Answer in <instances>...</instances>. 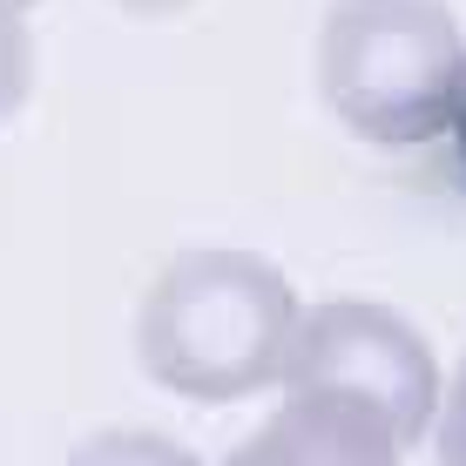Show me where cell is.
Segmentation results:
<instances>
[{"mask_svg": "<svg viewBox=\"0 0 466 466\" xmlns=\"http://www.w3.org/2000/svg\"><path fill=\"white\" fill-rule=\"evenodd\" d=\"M298 291L270 257L203 244L169 257L136 304V359L189 406L278 392L298 339Z\"/></svg>", "mask_w": 466, "mask_h": 466, "instance_id": "obj_1", "label": "cell"}, {"mask_svg": "<svg viewBox=\"0 0 466 466\" xmlns=\"http://www.w3.org/2000/svg\"><path fill=\"white\" fill-rule=\"evenodd\" d=\"M466 88V27L446 0H331L318 21V95L345 136L426 149Z\"/></svg>", "mask_w": 466, "mask_h": 466, "instance_id": "obj_2", "label": "cell"}, {"mask_svg": "<svg viewBox=\"0 0 466 466\" xmlns=\"http://www.w3.org/2000/svg\"><path fill=\"white\" fill-rule=\"evenodd\" d=\"M440 351L406 311L379 298H325L298 311V339L284 385H331V392H359L365 406L385 412L399 446L426 440L432 406H440ZM278 385V392H284Z\"/></svg>", "mask_w": 466, "mask_h": 466, "instance_id": "obj_3", "label": "cell"}, {"mask_svg": "<svg viewBox=\"0 0 466 466\" xmlns=\"http://www.w3.org/2000/svg\"><path fill=\"white\" fill-rule=\"evenodd\" d=\"M399 432L379 406L331 385H284L278 412L230 446L223 466H399Z\"/></svg>", "mask_w": 466, "mask_h": 466, "instance_id": "obj_4", "label": "cell"}, {"mask_svg": "<svg viewBox=\"0 0 466 466\" xmlns=\"http://www.w3.org/2000/svg\"><path fill=\"white\" fill-rule=\"evenodd\" d=\"M68 466H210V460H197L183 440L149 426H102L68 453Z\"/></svg>", "mask_w": 466, "mask_h": 466, "instance_id": "obj_5", "label": "cell"}, {"mask_svg": "<svg viewBox=\"0 0 466 466\" xmlns=\"http://www.w3.org/2000/svg\"><path fill=\"white\" fill-rule=\"evenodd\" d=\"M27 95H35V27H27V7L0 0V122L21 116Z\"/></svg>", "mask_w": 466, "mask_h": 466, "instance_id": "obj_6", "label": "cell"}, {"mask_svg": "<svg viewBox=\"0 0 466 466\" xmlns=\"http://www.w3.org/2000/svg\"><path fill=\"white\" fill-rule=\"evenodd\" d=\"M432 460L440 466H466V359L440 379V406H432Z\"/></svg>", "mask_w": 466, "mask_h": 466, "instance_id": "obj_7", "label": "cell"}, {"mask_svg": "<svg viewBox=\"0 0 466 466\" xmlns=\"http://www.w3.org/2000/svg\"><path fill=\"white\" fill-rule=\"evenodd\" d=\"M122 14H136V21H169V14H189L197 0H116Z\"/></svg>", "mask_w": 466, "mask_h": 466, "instance_id": "obj_8", "label": "cell"}, {"mask_svg": "<svg viewBox=\"0 0 466 466\" xmlns=\"http://www.w3.org/2000/svg\"><path fill=\"white\" fill-rule=\"evenodd\" d=\"M446 136H453V156H460V176H466V88L453 102V122H446Z\"/></svg>", "mask_w": 466, "mask_h": 466, "instance_id": "obj_9", "label": "cell"}, {"mask_svg": "<svg viewBox=\"0 0 466 466\" xmlns=\"http://www.w3.org/2000/svg\"><path fill=\"white\" fill-rule=\"evenodd\" d=\"M14 7H41V0H14Z\"/></svg>", "mask_w": 466, "mask_h": 466, "instance_id": "obj_10", "label": "cell"}]
</instances>
